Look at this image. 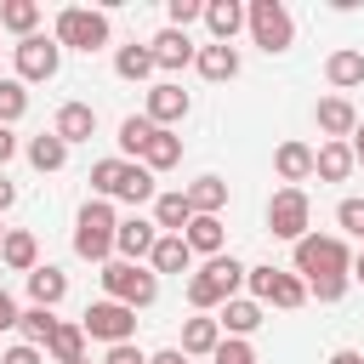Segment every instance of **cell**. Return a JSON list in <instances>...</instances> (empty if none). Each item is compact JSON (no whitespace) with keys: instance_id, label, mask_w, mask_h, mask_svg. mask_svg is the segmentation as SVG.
<instances>
[{"instance_id":"obj_1","label":"cell","mask_w":364,"mask_h":364,"mask_svg":"<svg viewBox=\"0 0 364 364\" xmlns=\"http://www.w3.org/2000/svg\"><path fill=\"white\" fill-rule=\"evenodd\" d=\"M296 279L318 284V279H353V250L336 233H307L296 239Z\"/></svg>"},{"instance_id":"obj_2","label":"cell","mask_w":364,"mask_h":364,"mask_svg":"<svg viewBox=\"0 0 364 364\" xmlns=\"http://www.w3.org/2000/svg\"><path fill=\"white\" fill-rule=\"evenodd\" d=\"M102 296L108 301H119V307H154L159 301V273L148 267V262H102Z\"/></svg>"},{"instance_id":"obj_3","label":"cell","mask_w":364,"mask_h":364,"mask_svg":"<svg viewBox=\"0 0 364 364\" xmlns=\"http://www.w3.org/2000/svg\"><path fill=\"white\" fill-rule=\"evenodd\" d=\"M239 284H245V262L239 256H210L199 273H188V301H193V313H210V307L233 301Z\"/></svg>"},{"instance_id":"obj_4","label":"cell","mask_w":364,"mask_h":364,"mask_svg":"<svg viewBox=\"0 0 364 364\" xmlns=\"http://www.w3.org/2000/svg\"><path fill=\"white\" fill-rule=\"evenodd\" d=\"M114 228H119L114 205H108V199H85L80 216H74V256H85V262H114Z\"/></svg>"},{"instance_id":"obj_5","label":"cell","mask_w":364,"mask_h":364,"mask_svg":"<svg viewBox=\"0 0 364 364\" xmlns=\"http://www.w3.org/2000/svg\"><path fill=\"white\" fill-rule=\"evenodd\" d=\"M245 28H250V40H256L267 57L290 51V40H296V23H290V11H284L279 0H250V6H245Z\"/></svg>"},{"instance_id":"obj_6","label":"cell","mask_w":364,"mask_h":364,"mask_svg":"<svg viewBox=\"0 0 364 364\" xmlns=\"http://www.w3.org/2000/svg\"><path fill=\"white\" fill-rule=\"evenodd\" d=\"M57 46H68V51H102L108 46V17L102 11H91V6H63L57 11V34H51Z\"/></svg>"},{"instance_id":"obj_7","label":"cell","mask_w":364,"mask_h":364,"mask_svg":"<svg viewBox=\"0 0 364 364\" xmlns=\"http://www.w3.org/2000/svg\"><path fill=\"white\" fill-rule=\"evenodd\" d=\"M245 284H250V301H262V307H301L307 301V284L296 279V273H284V267H273V262H262V267H245Z\"/></svg>"},{"instance_id":"obj_8","label":"cell","mask_w":364,"mask_h":364,"mask_svg":"<svg viewBox=\"0 0 364 364\" xmlns=\"http://www.w3.org/2000/svg\"><path fill=\"white\" fill-rule=\"evenodd\" d=\"M80 330H85V341H108V347H119V341H131V336H136V313L102 296V301H91V307H85Z\"/></svg>"},{"instance_id":"obj_9","label":"cell","mask_w":364,"mask_h":364,"mask_svg":"<svg viewBox=\"0 0 364 364\" xmlns=\"http://www.w3.org/2000/svg\"><path fill=\"white\" fill-rule=\"evenodd\" d=\"M11 57H17V80H23V85H34V80H57V68H63V46H57L51 34H28V40H17Z\"/></svg>"},{"instance_id":"obj_10","label":"cell","mask_w":364,"mask_h":364,"mask_svg":"<svg viewBox=\"0 0 364 364\" xmlns=\"http://www.w3.org/2000/svg\"><path fill=\"white\" fill-rule=\"evenodd\" d=\"M307 222H313V205H307V193L301 188H279L273 199H267V228H273V239H307Z\"/></svg>"},{"instance_id":"obj_11","label":"cell","mask_w":364,"mask_h":364,"mask_svg":"<svg viewBox=\"0 0 364 364\" xmlns=\"http://www.w3.org/2000/svg\"><path fill=\"white\" fill-rule=\"evenodd\" d=\"M188 91L176 85V80H159V85H148V108H142V119H154L159 131H171L176 119H188Z\"/></svg>"},{"instance_id":"obj_12","label":"cell","mask_w":364,"mask_h":364,"mask_svg":"<svg viewBox=\"0 0 364 364\" xmlns=\"http://www.w3.org/2000/svg\"><path fill=\"white\" fill-rule=\"evenodd\" d=\"M154 239H159L154 216H125V222L114 228V250H119V262H148Z\"/></svg>"},{"instance_id":"obj_13","label":"cell","mask_w":364,"mask_h":364,"mask_svg":"<svg viewBox=\"0 0 364 364\" xmlns=\"http://www.w3.org/2000/svg\"><path fill=\"white\" fill-rule=\"evenodd\" d=\"M148 51H154V68H165V74H176V68H188L193 63V40L182 34V28H159L154 40H148Z\"/></svg>"},{"instance_id":"obj_14","label":"cell","mask_w":364,"mask_h":364,"mask_svg":"<svg viewBox=\"0 0 364 364\" xmlns=\"http://www.w3.org/2000/svg\"><path fill=\"white\" fill-rule=\"evenodd\" d=\"M313 119H318L324 142H347V136L358 131V108H353L347 97H324V102L313 108Z\"/></svg>"},{"instance_id":"obj_15","label":"cell","mask_w":364,"mask_h":364,"mask_svg":"<svg viewBox=\"0 0 364 364\" xmlns=\"http://www.w3.org/2000/svg\"><path fill=\"white\" fill-rule=\"evenodd\" d=\"M222 347V324L210 318V313H193V318H182V358H210Z\"/></svg>"},{"instance_id":"obj_16","label":"cell","mask_w":364,"mask_h":364,"mask_svg":"<svg viewBox=\"0 0 364 364\" xmlns=\"http://www.w3.org/2000/svg\"><path fill=\"white\" fill-rule=\"evenodd\" d=\"M91 131H97V108L91 102H63L57 119H51V136H63L68 148L74 142H91Z\"/></svg>"},{"instance_id":"obj_17","label":"cell","mask_w":364,"mask_h":364,"mask_svg":"<svg viewBox=\"0 0 364 364\" xmlns=\"http://www.w3.org/2000/svg\"><path fill=\"white\" fill-rule=\"evenodd\" d=\"M0 262H6L11 273H34V267H40V245H34V233H28V228H6V239H0Z\"/></svg>"},{"instance_id":"obj_18","label":"cell","mask_w":364,"mask_h":364,"mask_svg":"<svg viewBox=\"0 0 364 364\" xmlns=\"http://www.w3.org/2000/svg\"><path fill=\"white\" fill-rule=\"evenodd\" d=\"M148 267H154V273H188V267H193L188 239H182V233H159L154 250H148Z\"/></svg>"},{"instance_id":"obj_19","label":"cell","mask_w":364,"mask_h":364,"mask_svg":"<svg viewBox=\"0 0 364 364\" xmlns=\"http://www.w3.org/2000/svg\"><path fill=\"white\" fill-rule=\"evenodd\" d=\"M205 28H210L216 46H233V34L245 28V6L239 0H210L205 6Z\"/></svg>"},{"instance_id":"obj_20","label":"cell","mask_w":364,"mask_h":364,"mask_svg":"<svg viewBox=\"0 0 364 364\" xmlns=\"http://www.w3.org/2000/svg\"><path fill=\"white\" fill-rule=\"evenodd\" d=\"M193 68H199L210 85H222V80H233V74H239V51L210 40V46H199V51H193Z\"/></svg>"},{"instance_id":"obj_21","label":"cell","mask_w":364,"mask_h":364,"mask_svg":"<svg viewBox=\"0 0 364 364\" xmlns=\"http://www.w3.org/2000/svg\"><path fill=\"white\" fill-rule=\"evenodd\" d=\"M273 171H279V182H284V188L307 182V176H313V148H307V142H279Z\"/></svg>"},{"instance_id":"obj_22","label":"cell","mask_w":364,"mask_h":364,"mask_svg":"<svg viewBox=\"0 0 364 364\" xmlns=\"http://www.w3.org/2000/svg\"><path fill=\"white\" fill-rule=\"evenodd\" d=\"M313 176L318 182H347L353 176V148L347 142H318L313 148Z\"/></svg>"},{"instance_id":"obj_23","label":"cell","mask_w":364,"mask_h":364,"mask_svg":"<svg viewBox=\"0 0 364 364\" xmlns=\"http://www.w3.org/2000/svg\"><path fill=\"white\" fill-rule=\"evenodd\" d=\"M182 239H188V250L193 256H222V239H228V228H222V216H193L188 228H182Z\"/></svg>"},{"instance_id":"obj_24","label":"cell","mask_w":364,"mask_h":364,"mask_svg":"<svg viewBox=\"0 0 364 364\" xmlns=\"http://www.w3.org/2000/svg\"><path fill=\"white\" fill-rule=\"evenodd\" d=\"M63 296H68V273L51 267V262H40V267L28 273V301H34V307H57Z\"/></svg>"},{"instance_id":"obj_25","label":"cell","mask_w":364,"mask_h":364,"mask_svg":"<svg viewBox=\"0 0 364 364\" xmlns=\"http://www.w3.org/2000/svg\"><path fill=\"white\" fill-rule=\"evenodd\" d=\"M324 80H330L336 91H353V85H364V51H353V46L330 51V57H324Z\"/></svg>"},{"instance_id":"obj_26","label":"cell","mask_w":364,"mask_h":364,"mask_svg":"<svg viewBox=\"0 0 364 364\" xmlns=\"http://www.w3.org/2000/svg\"><path fill=\"white\" fill-rule=\"evenodd\" d=\"M182 193H188L193 216H222V205H228V182L222 176H193Z\"/></svg>"},{"instance_id":"obj_27","label":"cell","mask_w":364,"mask_h":364,"mask_svg":"<svg viewBox=\"0 0 364 364\" xmlns=\"http://www.w3.org/2000/svg\"><path fill=\"white\" fill-rule=\"evenodd\" d=\"M228 336H250V330H262V301H250V296H233V301H222V318H216Z\"/></svg>"},{"instance_id":"obj_28","label":"cell","mask_w":364,"mask_h":364,"mask_svg":"<svg viewBox=\"0 0 364 364\" xmlns=\"http://www.w3.org/2000/svg\"><path fill=\"white\" fill-rule=\"evenodd\" d=\"M188 222H193L188 193H154V228H159V233H182Z\"/></svg>"},{"instance_id":"obj_29","label":"cell","mask_w":364,"mask_h":364,"mask_svg":"<svg viewBox=\"0 0 364 364\" xmlns=\"http://www.w3.org/2000/svg\"><path fill=\"white\" fill-rule=\"evenodd\" d=\"M0 28L17 34V40H28L40 28V0H0Z\"/></svg>"},{"instance_id":"obj_30","label":"cell","mask_w":364,"mask_h":364,"mask_svg":"<svg viewBox=\"0 0 364 364\" xmlns=\"http://www.w3.org/2000/svg\"><path fill=\"white\" fill-rule=\"evenodd\" d=\"M176 159H182V136H176V131H154L136 165H142V171H171Z\"/></svg>"},{"instance_id":"obj_31","label":"cell","mask_w":364,"mask_h":364,"mask_svg":"<svg viewBox=\"0 0 364 364\" xmlns=\"http://www.w3.org/2000/svg\"><path fill=\"white\" fill-rule=\"evenodd\" d=\"M46 358H57V364H80V358H85V330L57 318V330H51V341H46Z\"/></svg>"},{"instance_id":"obj_32","label":"cell","mask_w":364,"mask_h":364,"mask_svg":"<svg viewBox=\"0 0 364 364\" xmlns=\"http://www.w3.org/2000/svg\"><path fill=\"white\" fill-rule=\"evenodd\" d=\"M28 165H34V171H63V165H68V142L51 136V131L28 136Z\"/></svg>"},{"instance_id":"obj_33","label":"cell","mask_w":364,"mask_h":364,"mask_svg":"<svg viewBox=\"0 0 364 364\" xmlns=\"http://www.w3.org/2000/svg\"><path fill=\"white\" fill-rule=\"evenodd\" d=\"M51 330H57V313H51V307H23V313H17V336H23L28 347H46Z\"/></svg>"},{"instance_id":"obj_34","label":"cell","mask_w":364,"mask_h":364,"mask_svg":"<svg viewBox=\"0 0 364 364\" xmlns=\"http://www.w3.org/2000/svg\"><path fill=\"white\" fill-rule=\"evenodd\" d=\"M125 171H131V159H97V165H91V188H97V199H119Z\"/></svg>"},{"instance_id":"obj_35","label":"cell","mask_w":364,"mask_h":364,"mask_svg":"<svg viewBox=\"0 0 364 364\" xmlns=\"http://www.w3.org/2000/svg\"><path fill=\"white\" fill-rule=\"evenodd\" d=\"M114 74L119 80H148L154 74V51L148 46H119L114 51Z\"/></svg>"},{"instance_id":"obj_36","label":"cell","mask_w":364,"mask_h":364,"mask_svg":"<svg viewBox=\"0 0 364 364\" xmlns=\"http://www.w3.org/2000/svg\"><path fill=\"white\" fill-rule=\"evenodd\" d=\"M159 125L154 119H142V114H131V119H119V154H136L142 159V148H148V136H154Z\"/></svg>"},{"instance_id":"obj_37","label":"cell","mask_w":364,"mask_h":364,"mask_svg":"<svg viewBox=\"0 0 364 364\" xmlns=\"http://www.w3.org/2000/svg\"><path fill=\"white\" fill-rule=\"evenodd\" d=\"M23 114H28V85L23 80H0V125H11Z\"/></svg>"},{"instance_id":"obj_38","label":"cell","mask_w":364,"mask_h":364,"mask_svg":"<svg viewBox=\"0 0 364 364\" xmlns=\"http://www.w3.org/2000/svg\"><path fill=\"white\" fill-rule=\"evenodd\" d=\"M119 199H125V205H148V199H154V171H142V165L131 159V171H125V188H119Z\"/></svg>"},{"instance_id":"obj_39","label":"cell","mask_w":364,"mask_h":364,"mask_svg":"<svg viewBox=\"0 0 364 364\" xmlns=\"http://www.w3.org/2000/svg\"><path fill=\"white\" fill-rule=\"evenodd\" d=\"M210 358H216V364H256V347H250V341H239V336H228Z\"/></svg>"},{"instance_id":"obj_40","label":"cell","mask_w":364,"mask_h":364,"mask_svg":"<svg viewBox=\"0 0 364 364\" xmlns=\"http://www.w3.org/2000/svg\"><path fill=\"white\" fill-rule=\"evenodd\" d=\"M336 222H341L353 239H364V199H341V205H336Z\"/></svg>"},{"instance_id":"obj_41","label":"cell","mask_w":364,"mask_h":364,"mask_svg":"<svg viewBox=\"0 0 364 364\" xmlns=\"http://www.w3.org/2000/svg\"><path fill=\"white\" fill-rule=\"evenodd\" d=\"M199 17H205L199 0H171V28H188V23H199Z\"/></svg>"},{"instance_id":"obj_42","label":"cell","mask_w":364,"mask_h":364,"mask_svg":"<svg viewBox=\"0 0 364 364\" xmlns=\"http://www.w3.org/2000/svg\"><path fill=\"white\" fill-rule=\"evenodd\" d=\"M102 364H148V353H142L136 341H119V347H108V353H102Z\"/></svg>"},{"instance_id":"obj_43","label":"cell","mask_w":364,"mask_h":364,"mask_svg":"<svg viewBox=\"0 0 364 364\" xmlns=\"http://www.w3.org/2000/svg\"><path fill=\"white\" fill-rule=\"evenodd\" d=\"M0 364H46V353H40V347H28V341H17V347H6V353H0Z\"/></svg>"},{"instance_id":"obj_44","label":"cell","mask_w":364,"mask_h":364,"mask_svg":"<svg viewBox=\"0 0 364 364\" xmlns=\"http://www.w3.org/2000/svg\"><path fill=\"white\" fill-rule=\"evenodd\" d=\"M307 296H318V301H341V296H347V279H318V284H307Z\"/></svg>"},{"instance_id":"obj_45","label":"cell","mask_w":364,"mask_h":364,"mask_svg":"<svg viewBox=\"0 0 364 364\" xmlns=\"http://www.w3.org/2000/svg\"><path fill=\"white\" fill-rule=\"evenodd\" d=\"M17 313H23V307H17V301H11V290L0 284V330H17Z\"/></svg>"},{"instance_id":"obj_46","label":"cell","mask_w":364,"mask_h":364,"mask_svg":"<svg viewBox=\"0 0 364 364\" xmlns=\"http://www.w3.org/2000/svg\"><path fill=\"white\" fill-rule=\"evenodd\" d=\"M11 154H17V136H11V125H0V171H6Z\"/></svg>"},{"instance_id":"obj_47","label":"cell","mask_w":364,"mask_h":364,"mask_svg":"<svg viewBox=\"0 0 364 364\" xmlns=\"http://www.w3.org/2000/svg\"><path fill=\"white\" fill-rule=\"evenodd\" d=\"M11 205H17V188H11V182H6V171H0V216H6Z\"/></svg>"},{"instance_id":"obj_48","label":"cell","mask_w":364,"mask_h":364,"mask_svg":"<svg viewBox=\"0 0 364 364\" xmlns=\"http://www.w3.org/2000/svg\"><path fill=\"white\" fill-rule=\"evenodd\" d=\"M347 148H353V165H364V119H358V131L347 136Z\"/></svg>"},{"instance_id":"obj_49","label":"cell","mask_w":364,"mask_h":364,"mask_svg":"<svg viewBox=\"0 0 364 364\" xmlns=\"http://www.w3.org/2000/svg\"><path fill=\"white\" fill-rule=\"evenodd\" d=\"M330 364H364V358H358L353 347H336V353H330Z\"/></svg>"},{"instance_id":"obj_50","label":"cell","mask_w":364,"mask_h":364,"mask_svg":"<svg viewBox=\"0 0 364 364\" xmlns=\"http://www.w3.org/2000/svg\"><path fill=\"white\" fill-rule=\"evenodd\" d=\"M148 364H188V358H182V353H176V347H165V353H154V358H148Z\"/></svg>"},{"instance_id":"obj_51","label":"cell","mask_w":364,"mask_h":364,"mask_svg":"<svg viewBox=\"0 0 364 364\" xmlns=\"http://www.w3.org/2000/svg\"><path fill=\"white\" fill-rule=\"evenodd\" d=\"M353 279H358V284H364V250H358V256H353Z\"/></svg>"},{"instance_id":"obj_52","label":"cell","mask_w":364,"mask_h":364,"mask_svg":"<svg viewBox=\"0 0 364 364\" xmlns=\"http://www.w3.org/2000/svg\"><path fill=\"white\" fill-rule=\"evenodd\" d=\"M0 239H6V228H0Z\"/></svg>"},{"instance_id":"obj_53","label":"cell","mask_w":364,"mask_h":364,"mask_svg":"<svg viewBox=\"0 0 364 364\" xmlns=\"http://www.w3.org/2000/svg\"><path fill=\"white\" fill-rule=\"evenodd\" d=\"M80 364H91V358H80Z\"/></svg>"}]
</instances>
